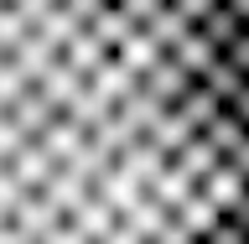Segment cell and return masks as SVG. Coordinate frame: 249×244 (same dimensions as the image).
I'll return each mask as SVG.
<instances>
[{"instance_id":"cell-22","label":"cell","mask_w":249,"mask_h":244,"mask_svg":"<svg viewBox=\"0 0 249 244\" xmlns=\"http://www.w3.org/2000/svg\"><path fill=\"white\" fill-rule=\"evenodd\" d=\"M229 57H233V68H239V73H249V31L233 42V52H229Z\"/></svg>"},{"instance_id":"cell-12","label":"cell","mask_w":249,"mask_h":244,"mask_svg":"<svg viewBox=\"0 0 249 244\" xmlns=\"http://www.w3.org/2000/svg\"><path fill=\"white\" fill-rule=\"evenodd\" d=\"M114 57H120L124 68L135 73V78H145V73H151V68H156V62L166 57V52H161V47H156L151 37H145V31H135V37H130V42H124L120 52H114Z\"/></svg>"},{"instance_id":"cell-17","label":"cell","mask_w":249,"mask_h":244,"mask_svg":"<svg viewBox=\"0 0 249 244\" xmlns=\"http://www.w3.org/2000/svg\"><path fill=\"white\" fill-rule=\"evenodd\" d=\"M114 5H120V11L130 16V21H135L140 31H145V26H151V21H156V16H161V11H166V5H171V0H114Z\"/></svg>"},{"instance_id":"cell-16","label":"cell","mask_w":249,"mask_h":244,"mask_svg":"<svg viewBox=\"0 0 249 244\" xmlns=\"http://www.w3.org/2000/svg\"><path fill=\"white\" fill-rule=\"evenodd\" d=\"M208 140H213V146H218V156L229 161V156H233V151H239V146L249 140V130L239 125V114H233V109H223V114L213 120V130H208Z\"/></svg>"},{"instance_id":"cell-9","label":"cell","mask_w":249,"mask_h":244,"mask_svg":"<svg viewBox=\"0 0 249 244\" xmlns=\"http://www.w3.org/2000/svg\"><path fill=\"white\" fill-rule=\"evenodd\" d=\"M166 57L177 62L182 73L202 78V73H208V62L218 57V47L208 42V37H202V26H192V31H187V37H182V42H177V47H171V52H166Z\"/></svg>"},{"instance_id":"cell-20","label":"cell","mask_w":249,"mask_h":244,"mask_svg":"<svg viewBox=\"0 0 249 244\" xmlns=\"http://www.w3.org/2000/svg\"><path fill=\"white\" fill-rule=\"evenodd\" d=\"M62 11L73 16L78 26H93V21H99V16L109 11V0H62Z\"/></svg>"},{"instance_id":"cell-24","label":"cell","mask_w":249,"mask_h":244,"mask_svg":"<svg viewBox=\"0 0 249 244\" xmlns=\"http://www.w3.org/2000/svg\"><path fill=\"white\" fill-rule=\"evenodd\" d=\"M229 109H233V114H239V125H244V130H249V89H244V94H239V99H233V104H229Z\"/></svg>"},{"instance_id":"cell-8","label":"cell","mask_w":249,"mask_h":244,"mask_svg":"<svg viewBox=\"0 0 249 244\" xmlns=\"http://www.w3.org/2000/svg\"><path fill=\"white\" fill-rule=\"evenodd\" d=\"M62 57H68V68H73V73L93 78V73H99V68H104L109 57H114V52H109V47L99 42V37H93V26H83V31L73 37V42H68V52H62Z\"/></svg>"},{"instance_id":"cell-18","label":"cell","mask_w":249,"mask_h":244,"mask_svg":"<svg viewBox=\"0 0 249 244\" xmlns=\"http://www.w3.org/2000/svg\"><path fill=\"white\" fill-rule=\"evenodd\" d=\"M21 146H26V130H21V125H16L11 114H0V161L11 167V161H16V151H21Z\"/></svg>"},{"instance_id":"cell-13","label":"cell","mask_w":249,"mask_h":244,"mask_svg":"<svg viewBox=\"0 0 249 244\" xmlns=\"http://www.w3.org/2000/svg\"><path fill=\"white\" fill-rule=\"evenodd\" d=\"M135 31H140V26H135V21H130V16L120 11V5H109V11L99 16V21H93V37H99V42H104L109 52H120V47L130 42V37H135Z\"/></svg>"},{"instance_id":"cell-10","label":"cell","mask_w":249,"mask_h":244,"mask_svg":"<svg viewBox=\"0 0 249 244\" xmlns=\"http://www.w3.org/2000/svg\"><path fill=\"white\" fill-rule=\"evenodd\" d=\"M73 224L89 234L93 244H109V234L120 229V213H114V208H109L99 192H93V198H89V208H83V213H73Z\"/></svg>"},{"instance_id":"cell-3","label":"cell","mask_w":249,"mask_h":244,"mask_svg":"<svg viewBox=\"0 0 249 244\" xmlns=\"http://www.w3.org/2000/svg\"><path fill=\"white\" fill-rule=\"evenodd\" d=\"M177 114L187 120V130H192V135H208V130H213V120L223 114V104H218V94L208 89V83H192V89L177 99Z\"/></svg>"},{"instance_id":"cell-23","label":"cell","mask_w":249,"mask_h":244,"mask_svg":"<svg viewBox=\"0 0 249 244\" xmlns=\"http://www.w3.org/2000/svg\"><path fill=\"white\" fill-rule=\"evenodd\" d=\"M223 167H233V171H239V177L249 182V140H244V146H239V151L229 156V161H223Z\"/></svg>"},{"instance_id":"cell-27","label":"cell","mask_w":249,"mask_h":244,"mask_svg":"<svg viewBox=\"0 0 249 244\" xmlns=\"http://www.w3.org/2000/svg\"><path fill=\"white\" fill-rule=\"evenodd\" d=\"M5 5H16V0H5Z\"/></svg>"},{"instance_id":"cell-1","label":"cell","mask_w":249,"mask_h":244,"mask_svg":"<svg viewBox=\"0 0 249 244\" xmlns=\"http://www.w3.org/2000/svg\"><path fill=\"white\" fill-rule=\"evenodd\" d=\"M192 83H197V78H192V73H182V68H177L171 57H161V62L151 68V73L140 78V89L151 94L156 104H166V109H177V99H182V94L192 89Z\"/></svg>"},{"instance_id":"cell-25","label":"cell","mask_w":249,"mask_h":244,"mask_svg":"<svg viewBox=\"0 0 249 244\" xmlns=\"http://www.w3.org/2000/svg\"><path fill=\"white\" fill-rule=\"evenodd\" d=\"M233 224H239V229L249 234V192H244V203H239V208H233Z\"/></svg>"},{"instance_id":"cell-19","label":"cell","mask_w":249,"mask_h":244,"mask_svg":"<svg viewBox=\"0 0 249 244\" xmlns=\"http://www.w3.org/2000/svg\"><path fill=\"white\" fill-rule=\"evenodd\" d=\"M218 5H223V0H171V11L182 16L187 26H202V21H208V16H213Z\"/></svg>"},{"instance_id":"cell-14","label":"cell","mask_w":249,"mask_h":244,"mask_svg":"<svg viewBox=\"0 0 249 244\" xmlns=\"http://www.w3.org/2000/svg\"><path fill=\"white\" fill-rule=\"evenodd\" d=\"M192 192H197V182H192V177H182L177 167H166V171H161V182L151 187V198L161 203V208H171V213H177V208H182Z\"/></svg>"},{"instance_id":"cell-29","label":"cell","mask_w":249,"mask_h":244,"mask_svg":"<svg viewBox=\"0 0 249 244\" xmlns=\"http://www.w3.org/2000/svg\"><path fill=\"white\" fill-rule=\"evenodd\" d=\"M109 5H114V0H109Z\"/></svg>"},{"instance_id":"cell-7","label":"cell","mask_w":249,"mask_h":244,"mask_svg":"<svg viewBox=\"0 0 249 244\" xmlns=\"http://www.w3.org/2000/svg\"><path fill=\"white\" fill-rule=\"evenodd\" d=\"M197 83H208V89L218 94V104L229 109L233 99H239V94L249 89V73H239V68H233V57H229V52H218V57L208 62V73H202Z\"/></svg>"},{"instance_id":"cell-21","label":"cell","mask_w":249,"mask_h":244,"mask_svg":"<svg viewBox=\"0 0 249 244\" xmlns=\"http://www.w3.org/2000/svg\"><path fill=\"white\" fill-rule=\"evenodd\" d=\"M202 244H249V234L239 229L233 218H218V224H213V234H208Z\"/></svg>"},{"instance_id":"cell-2","label":"cell","mask_w":249,"mask_h":244,"mask_svg":"<svg viewBox=\"0 0 249 244\" xmlns=\"http://www.w3.org/2000/svg\"><path fill=\"white\" fill-rule=\"evenodd\" d=\"M11 171L21 177V187H26V192H47V182L57 177V161L47 156V146H42V140H26V146L16 151Z\"/></svg>"},{"instance_id":"cell-6","label":"cell","mask_w":249,"mask_h":244,"mask_svg":"<svg viewBox=\"0 0 249 244\" xmlns=\"http://www.w3.org/2000/svg\"><path fill=\"white\" fill-rule=\"evenodd\" d=\"M244 192H249V182H244V177H239V171H233V167H218L213 177L202 182V198L213 203V208H218V213H223V218H233V208L244 203Z\"/></svg>"},{"instance_id":"cell-4","label":"cell","mask_w":249,"mask_h":244,"mask_svg":"<svg viewBox=\"0 0 249 244\" xmlns=\"http://www.w3.org/2000/svg\"><path fill=\"white\" fill-rule=\"evenodd\" d=\"M171 167H177L182 177H192V182L202 187V182H208V177H213L218 167H223V156H218V146H213L208 135H192V140L182 146V151L171 156Z\"/></svg>"},{"instance_id":"cell-11","label":"cell","mask_w":249,"mask_h":244,"mask_svg":"<svg viewBox=\"0 0 249 244\" xmlns=\"http://www.w3.org/2000/svg\"><path fill=\"white\" fill-rule=\"evenodd\" d=\"M244 21H239V16L229 11V5H218L213 16H208V21H202V37H208V42L218 47V52H233V42H239V37H244Z\"/></svg>"},{"instance_id":"cell-26","label":"cell","mask_w":249,"mask_h":244,"mask_svg":"<svg viewBox=\"0 0 249 244\" xmlns=\"http://www.w3.org/2000/svg\"><path fill=\"white\" fill-rule=\"evenodd\" d=\"M223 5H229V11H233V16H239V21L249 26V0H223Z\"/></svg>"},{"instance_id":"cell-15","label":"cell","mask_w":249,"mask_h":244,"mask_svg":"<svg viewBox=\"0 0 249 244\" xmlns=\"http://www.w3.org/2000/svg\"><path fill=\"white\" fill-rule=\"evenodd\" d=\"M177 218H182V224H187L192 234H197V239H208V234H213V224H218L223 213H218L213 203L202 198V187H197V192H192V198H187L182 208H177Z\"/></svg>"},{"instance_id":"cell-5","label":"cell","mask_w":249,"mask_h":244,"mask_svg":"<svg viewBox=\"0 0 249 244\" xmlns=\"http://www.w3.org/2000/svg\"><path fill=\"white\" fill-rule=\"evenodd\" d=\"M11 120L26 130V140H42L47 130H52V120H57V109L47 104V94H42V89H26V94L11 104Z\"/></svg>"},{"instance_id":"cell-28","label":"cell","mask_w":249,"mask_h":244,"mask_svg":"<svg viewBox=\"0 0 249 244\" xmlns=\"http://www.w3.org/2000/svg\"><path fill=\"white\" fill-rule=\"evenodd\" d=\"M0 57H5V52H0Z\"/></svg>"}]
</instances>
